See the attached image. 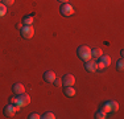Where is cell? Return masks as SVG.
Returning a JSON list of instances; mask_svg holds the SVG:
<instances>
[{
  "label": "cell",
  "mask_w": 124,
  "mask_h": 119,
  "mask_svg": "<svg viewBox=\"0 0 124 119\" xmlns=\"http://www.w3.org/2000/svg\"><path fill=\"white\" fill-rule=\"evenodd\" d=\"M77 53H78V57L83 62H87V61H90V60L93 58V56H91V49L87 45L79 46L78 50H77Z\"/></svg>",
  "instance_id": "obj_1"
},
{
  "label": "cell",
  "mask_w": 124,
  "mask_h": 119,
  "mask_svg": "<svg viewBox=\"0 0 124 119\" xmlns=\"http://www.w3.org/2000/svg\"><path fill=\"white\" fill-rule=\"evenodd\" d=\"M20 33H21V36L24 38H32L34 36V28H33V25H25V26H23Z\"/></svg>",
  "instance_id": "obj_2"
},
{
  "label": "cell",
  "mask_w": 124,
  "mask_h": 119,
  "mask_svg": "<svg viewBox=\"0 0 124 119\" xmlns=\"http://www.w3.org/2000/svg\"><path fill=\"white\" fill-rule=\"evenodd\" d=\"M29 102H31V97H29V95H26L25 93L17 95V103H16L17 106H20V107H25V106H28V105H29Z\"/></svg>",
  "instance_id": "obj_3"
},
{
  "label": "cell",
  "mask_w": 124,
  "mask_h": 119,
  "mask_svg": "<svg viewBox=\"0 0 124 119\" xmlns=\"http://www.w3.org/2000/svg\"><path fill=\"white\" fill-rule=\"evenodd\" d=\"M60 12H61L62 16H71V15L74 13V8H73V5L69 4V3H63Z\"/></svg>",
  "instance_id": "obj_4"
},
{
  "label": "cell",
  "mask_w": 124,
  "mask_h": 119,
  "mask_svg": "<svg viewBox=\"0 0 124 119\" xmlns=\"http://www.w3.org/2000/svg\"><path fill=\"white\" fill-rule=\"evenodd\" d=\"M85 69H86L87 71H90V73H95L96 70H98V64H96L95 61H87L85 62Z\"/></svg>",
  "instance_id": "obj_5"
},
{
  "label": "cell",
  "mask_w": 124,
  "mask_h": 119,
  "mask_svg": "<svg viewBox=\"0 0 124 119\" xmlns=\"http://www.w3.org/2000/svg\"><path fill=\"white\" fill-rule=\"evenodd\" d=\"M62 83L65 86H73L75 83V77L73 74H66V76L62 78Z\"/></svg>",
  "instance_id": "obj_6"
},
{
  "label": "cell",
  "mask_w": 124,
  "mask_h": 119,
  "mask_svg": "<svg viewBox=\"0 0 124 119\" xmlns=\"http://www.w3.org/2000/svg\"><path fill=\"white\" fill-rule=\"evenodd\" d=\"M16 111H17V110H16V106H15V105H11V103H9V105H8V106L4 109V115H5L7 118H11V117H13V115L16 114Z\"/></svg>",
  "instance_id": "obj_7"
},
{
  "label": "cell",
  "mask_w": 124,
  "mask_h": 119,
  "mask_svg": "<svg viewBox=\"0 0 124 119\" xmlns=\"http://www.w3.org/2000/svg\"><path fill=\"white\" fill-rule=\"evenodd\" d=\"M55 78H57V77H55V73H54V71H52V70L45 71V74H44V79H45L48 83H53Z\"/></svg>",
  "instance_id": "obj_8"
},
{
  "label": "cell",
  "mask_w": 124,
  "mask_h": 119,
  "mask_svg": "<svg viewBox=\"0 0 124 119\" xmlns=\"http://www.w3.org/2000/svg\"><path fill=\"white\" fill-rule=\"evenodd\" d=\"M12 91L16 95H20V94L25 93V87H24V85H23V83H15L13 87H12Z\"/></svg>",
  "instance_id": "obj_9"
},
{
  "label": "cell",
  "mask_w": 124,
  "mask_h": 119,
  "mask_svg": "<svg viewBox=\"0 0 124 119\" xmlns=\"http://www.w3.org/2000/svg\"><path fill=\"white\" fill-rule=\"evenodd\" d=\"M75 94H77V91L73 86H65V95H66V97L73 98Z\"/></svg>",
  "instance_id": "obj_10"
},
{
  "label": "cell",
  "mask_w": 124,
  "mask_h": 119,
  "mask_svg": "<svg viewBox=\"0 0 124 119\" xmlns=\"http://www.w3.org/2000/svg\"><path fill=\"white\" fill-rule=\"evenodd\" d=\"M102 54H103V52H102V49H94V50H91V56H93V58L94 60H99L100 57H102Z\"/></svg>",
  "instance_id": "obj_11"
},
{
  "label": "cell",
  "mask_w": 124,
  "mask_h": 119,
  "mask_svg": "<svg viewBox=\"0 0 124 119\" xmlns=\"http://www.w3.org/2000/svg\"><path fill=\"white\" fill-rule=\"evenodd\" d=\"M100 61L104 64L106 68L111 65V57H110V56H103V54H102V57H100Z\"/></svg>",
  "instance_id": "obj_12"
},
{
  "label": "cell",
  "mask_w": 124,
  "mask_h": 119,
  "mask_svg": "<svg viewBox=\"0 0 124 119\" xmlns=\"http://www.w3.org/2000/svg\"><path fill=\"white\" fill-rule=\"evenodd\" d=\"M23 21H24V24H25V25H33V21H34V19H33V16H25Z\"/></svg>",
  "instance_id": "obj_13"
},
{
  "label": "cell",
  "mask_w": 124,
  "mask_h": 119,
  "mask_svg": "<svg viewBox=\"0 0 124 119\" xmlns=\"http://www.w3.org/2000/svg\"><path fill=\"white\" fill-rule=\"evenodd\" d=\"M5 13H7V5L0 3V17L5 16Z\"/></svg>",
  "instance_id": "obj_14"
},
{
  "label": "cell",
  "mask_w": 124,
  "mask_h": 119,
  "mask_svg": "<svg viewBox=\"0 0 124 119\" xmlns=\"http://www.w3.org/2000/svg\"><path fill=\"white\" fill-rule=\"evenodd\" d=\"M102 111H104L106 114H108V112H111L112 110H111V106H110V103H108V102H106L104 105L102 106Z\"/></svg>",
  "instance_id": "obj_15"
},
{
  "label": "cell",
  "mask_w": 124,
  "mask_h": 119,
  "mask_svg": "<svg viewBox=\"0 0 124 119\" xmlns=\"http://www.w3.org/2000/svg\"><path fill=\"white\" fill-rule=\"evenodd\" d=\"M106 117H107V114H106L104 111H102V110H100V111H98V112L95 114V118H96V119H104Z\"/></svg>",
  "instance_id": "obj_16"
},
{
  "label": "cell",
  "mask_w": 124,
  "mask_h": 119,
  "mask_svg": "<svg viewBox=\"0 0 124 119\" xmlns=\"http://www.w3.org/2000/svg\"><path fill=\"white\" fill-rule=\"evenodd\" d=\"M108 103H110L112 111H117V110H119V103H117V102H112V101H111V102H108Z\"/></svg>",
  "instance_id": "obj_17"
},
{
  "label": "cell",
  "mask_w": 124,
  "mask_h": 119,
  "mask_svg": "<svg viewBox=\"0 0 124 119\" xmlns=\"http://www.w3.org/2000/svg\"><path fill=\"white\" fill-rule=\"evenodd\" d=\"M116 66H117V70L123 71V69H124V61H123V58L119 60V61L116 62Z\"/></svg>",
  "instance_id": "obj_18"
},
{
  "label": "cell",
  "mask_w": 124,
  "mask_h": 119,
  "mask_svg": "<svg viewBox=\"0 0 124 119\" xmlns=\"http://www.w3.org/2000/svg\"><path fill=\"white\" fill-rule=\"evenodd\" d=\"M42 118H44V119H54V118H55V115L53 114V112H46V114L44 115Z\"/></svg>",
  "instance_id": "obj_19"
},
{
  "label": "cell",
  "mask_w": 124,
  "mask_h": 119,
  "mask_svg": "<svg viewBox=\"0 0 124 119\" xmlns=\"http://www.w3.org/2000/svg\"><path fill=\"white\" fill-rule=\"evenodd\" d=\"M1 3H3V4H5V5L8 7V5H13L15 0H1Z\"/></svg>",
  "instance_id": "obj_20"
},
{
  "label": "cell",
  "mask_w": 124,
  "mask_h": 119,
  "mask_svg": "<svg viewBox=\"0 0 124 119\" xmlns=\"http://www.w3.org/2000/svg\"><path fill=\"white\" fill-rule=\"evenodd\" d=\"M28 118H29V119H40L41 115H38V114H36V112H33V114H31Z\"/></svg>",
  "instance_id": "obj_21"
},
{
  "label": "cell",
  "mask_w": 124,
  "mask_h": 119,
  "mask_svg": "<svg viewBox=\"0 0 124 119\" xmlns=\"http://www.w3.org/2000/svg\"><path fill=\"white\" fill-rule=\"evenodd\" d=\"M9 103L11 105H16L17 103V97H11L9 98Z\"/></svg>",
  "instance_id": "obj_22"
},
{
  "label": "cell",
  "mask_w": 124,
  "mask_h": 119,
  "mask_svg": "<svg viewBox=\"0 0 124 119\" xmlns=\"http://www.w3.org/2000/svg\"><path fill=\"white\" fill-rule=\"evenodd\" d=\"M96 64H98V69H100V70H102V69H104V64H103V62L102 61H99V62H96Z\"/></svg>",
  "instance_id": "obj_23"
},
{
  "label": "cell",
  "mask_w": 124,
  "mask_h": 119,
  "mask_svg": "<svg viewBox=\"0 0 124 119\" xmlns=\"http://www.w3.org/2000/svg\"><path fill=\"white\" fill-rule=\"evenodd\" d=\"M54 83H55V86H61L62 85V79H57V78H55L54 79Z\"/></svg>",
  "instance_id": "obj_24"
},
{
  "label": "cell",
  "mask_w": 124,
  "mask_h": 119,
  "mask_svg": "<svg viewBox=\"0 0 124 119\" xmlns=\"http://www.w3.org/2000/svg\"><path fill=\"white\" fill-rule=\"evenodd\" d=\"M16 26H17L19 29H21V28H23V24H21V23H17V25H16Z\"/></svg>",
  "instance_id": "obj_25"
},
{
  "label": "cell",
  "mask_w": 124,
  "mask_h": 119,
  "mask_svg": "<svg viewBox=\"0 0 124 119\" xmlns=\"http://www.w3.org/2000/svg\"><path fill=\"white\" fill-rule=\"evenodd\" d=\"M58 1H61L62 4H63V3H67V0H58Z\"/></svg>",
  "instance_id": "obj_26"
},
{
  "label": "cell",
  "mask_w": 124,
  "mask_h": 119,
  "mask_svg": "<svg viewBox=\"0 0 124 119\" xmlns=\"http://www.w3.org/2000/svg\"><path fill=\"white\" fill-rule=\"evenodd\" d=\"M0 3H1V0H0Z\"/></svg>",
  "instance_id": "obj_27"
}]
</instances>
